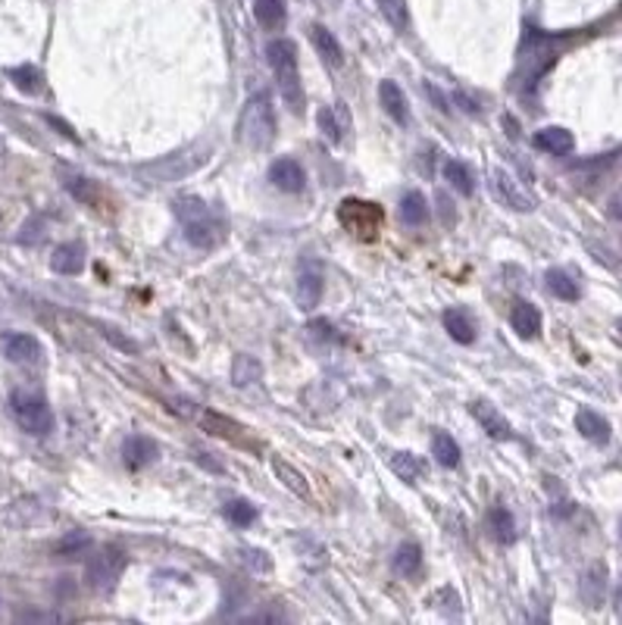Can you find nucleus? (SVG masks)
<instances>
[{"label":"nucleus","mask_w":622,"mask_h":625,"mask_svg":"<svg viewBox=\"0 0 622 625\" xmlns=\"http://www.w3.org/2000/svg\"><path fill=\"white\" fill-rule=\"evenodd\" d=\"M238 560L244 562L254 575H269V572H273V560H269V553L260 551V547H241Z\"/></svg>","instance_id":"35"},{"label":"nucleus","mask_w":622,"mask_h":625,"mask_svg":"<svg viewBox=\"0 0 622 625\" xmlns=\"http://www.w3.org/2000/svg\"><path fill=\"white\" fill-rule=\"evenodd\" d=\"M307 329H310V335L320 338V341H338V332H335V325H331L329 319H313Z\"/></svg>","instance_id":"40"},{"label":"nucleus","mask_w":622,"mask_h":625,"mask_svg":"<svg viewBox=\"0 0 622 625\" xmlns=\"http://www.w3.org/2000/svg\"><path fill=\"white\" fill-rule=\"evenodd\" d=\"M607 213H610V219H619L622 222V191H617L610 197V207H607Z\"/></svg>","instance_id":"42"},{"label":"nucleus","mask_w":622,"mask_h":625,"mask_svg":"<svg viewBox=\"0 0 622 625\" xmlns=\"http://www.w3.org/2000/svg\"><path fill=\"white\" fill-rule=\"evenodd\" d=\"M388 466L394 469V476H400L404 482H416L419 472H423V463H419L413 454H391Z\"/></svg>","instance_id":"33"},{"label":"nucleus","mask_w":622,"mask_h":625,"mask_svg":"<svg viewBox=\"0 0 622 625\" xmlns=\"http://www.w3.org/2000/svg\"><path fill=\"white\" fill-rule=\"evenodd\" d=\"M310 38H313L316 53H320L326 66H331V69L344 66V47L338 44V38L326 29V25H313V29H310Z\"/></svg>","instance_id":"17"},{"label":"nucleus","mask_w":622,"mask_h":625,"mask_svg":"<svg viewBox=\"0 0 622 625\" xmlns=\"http://www.w3.org/2000/svg\"><path fill=\"white\" fill-rule=\"evenodd\" d=\"M548 288L550 294L560 297V301H579V284L576 279H569V273H563V269H550L548 273Z\"/></svg>","instance_id":"30"},{"label":"nucleus","mask_w":622,"mask_h":625,"mask_svg":"<svg viewBox=\"0 0 622 625\" xmlns=\"http://www.w3.org/2000/svg\"><path fill=\"white\" fill-rule=\"evenodd\" d=\"M4 357L19 366H38L44 360V347L34 335L25 332H6L4 335Z\"/></svg>","instance_id":"9"},{"label":"nucleus","mask_w":622,"mask_h":625,"mask_svg":"<svg viewBox=\"0 0 622 625\" xmlns=\"http://www.w3.org/2000/svg\"><path fill=\"white\" fill-rule=\"evenodd\" d=\"M432 454H435V460H438L445 469H454V466L460 463V447H457V441H454L451 435H445V432L435 435Z\"/></svg>","instance_id":"29"},{"label":"nucleus","mask_w":622,"mask_h":625,"mask_svg":"<svg viewBox=\"0 0 622 625\" xmlns=\"http://www.w3.org/2000/svg\"><path fill=\"white\" fill-rule=\"evenodd\" d=\"M510 325H513L516 335L531 341V338L541 335V312L529 301H513V307H510Z\"/></svg>","instance_id":"15"},{"label":"nucleus","mask_w":622,"mask_h":625,"mask_svg":"<svg viewBox=\"0 0 622 625\" xmlns=\"http://www.w3.org/2000/svg\"><path fill=\"white\" fill-rule=\"evenodd\" d=\"M195 460L200 463V466H206V469H213V472H223V466H219V463H213L210 457H204V454H195Z\"/></svg>","instance_id":"43"},{"label":"nucleus","mask_w":622,"mask_h":625,"mask_svg":"<svg viewBox=\"0 0 622 625\" xmlns=\"http://www.w3.org/2000/svg\"><path fill=\"white\" fill-rule=\"evenodd\" d=\"M400 219H404V226H423L428 219V204L426 197L419 191H407L404 200H400Z\"/></svg>","instance_id":"28"},{"label":"nucleus","mask_w":622,"mask_h":625,"mask_svg":"<svg viewBox=\"0 0 622 625\" xmlns=\"http://www.w3.org/2000/svg\"><path fill=\"white\" fill-rule=\"evenodd\" d=\"M6 75L13 79V85L25 94H38L41 91V72L34 66H16V69H6Z\"/></svg>","instance_id":"32"},{"label":"nucleus","mask_w":622,"mask_h":625,"mask_svg":"<svg viewBox=\"0 0 622 625\" xmlns=\"http://www.w3.org/2000/svg\"><path fill=\"white\" fill-rule=\"evenodd\" d=\"M44 235H47L44 219H41V216H32V219L23 226V232H19V245H41V241H44Z\"/></svg>","instance_id":"38"},{"label":"nucleus","mask_w":622,"mask_h":625,"mask_svg":"<svg viewBox=\"0 0 622 625\" xmlns=\"http://www.w3.org/2000/svg\"><path fill=\"white\" fill-rule=\"evenodd\" d=\"M617 329H619V335H622V319H617Z\"/></svg>","instance_id":"45"},{"label":"nucleus","mask_w":622,"mask_h":625,"mask_svg":"<svg viewBox=\"0 0 622 625\" xmlns=\"http://www.w3.org/2000/svg\"><path fill=\"white\" fill-rule=\"evenodd\" d=\"M492 188H494L497 197H501V204L510 207V210H516V213L535 210L538 200L531 197V194L525 191V188L516 182V178L510 176L507 169H501V166H494V169H492Z\"/></svg>","instance_id":"8"},{"label":"nucleus","mask_w":622,"mask_h":625,"mask_svg":"<svg viewBox=\"0 0 622 625\" xmlns=\"http://www.w3.org/2000/svg\"><path fill=\"white\" fill-rule=\"evenodd\" d=\"M225 516H229L232 525L247 529V525H254V519H257V506H254L251 500H232V504L225 506Z\"/></svg>","instance_id":"36"},{"label":"nucleus","mask_w":622,"mask_h":625,"mask_svg":"<svg viewBox=\"0 0 622 625\" xmlns=\"http://www.w3.org/2000/svg\"><path fill=\"white\" fill-rule=\"evenodd\" d=\"M469 413L479 419V426L485 428V432L492 435L494 441H510V438H513V428H510V422L503 419V416L497 413V409L488 404V400H473V404H469Z\"/></svg>","instance_id":"13"},{"label":"nucleus","mask_w":622,"mask_h":625,"mask_svg":"<svg viewBox=\"0 0 622 625\" xmlns=\"http://www.w3.org/2000/svg\"><path fill=\"white\" fill-rule=\"evenodd\" d=\"M51 269L57 275H79L85 269V245L81 241H66L51 254Z\"/></svg>","instance_id":"14"},{"label":"nucleus","mask_w":622,"mask_h":625,"mask_svg":"<svg viewBox=\"0 0 622 625\" xmlns=\"http://www.w3.org/2000/svg\"><path fill=\"white\" fill-rule=\"evenodd\" d=\"M488 529H492L494 541H501V544H513L516 541V519L507 506H492L488 510Z\"/></svg>","instance_id":"20"},{"label":"nucleus","mask_w":622,"mask_h":625,"mask_svg":"<svg viewBox=\"0 0 622 625\" xmlns=\"http://www.w3.org/2000/svg\"><path fill=\"white\" fill-rule=\"evenodd\" d=\"M576 426H579V432H582L594 444H607V441H610V422H607L600 413H594V409H579Z\"/></svg>","instance_id":"19"},{"label":"nucleus","mask_w":622,"mask_h":625,"mask_svg":"<svg viewBox=\"0 0 622 625\" xmlns=\"http://www.w3.org/2000/svg\"><path fill=\"white\" fill-rule=\"evenodd\" d=\"M176 216H178V222H182L185 241L197 250L219 247L225 241V232H229V228H225L223 213L213 210L204 197H195V194L176 200Z\"/></svg>","instance_id":"1"},{"label":"nucleus","mask_w":622,"mask_h":625,"mask_svg":"<svg viewBox=\"0 0 622 625\" xmlns=\"http://www.w3.org/2000/svg\"><path fill=\"white\" fill-rule=\"evenodd\" d=\"M378 10L397 32L410 29V10H407L404 0H378Z\"/></svg>","instance_id":"34"},{"label":"nucleus","mask_w":622,"mask_h":625,"mask_svg":"<svg viewBox=\"0 0 622 625\" xmlns=\"http://www.w3.org/2000/svg\"><path fill=\"white\" fill-rule=\"evenodd\" d=\"M266 60L275 72V85H279V97L294 116L303 113V82L301 69H297V44L292 38H275L266 47Z\"/></svg>","instance_id":"2"},{"label":"nucleus","mask_w":622,"mask_h":625,"mask_svg":"<svg viewBox=\"0 0 622 625\" xmlns=\"http://www.w3.org/2000/svg\"><path fill=\"white\" fill-rule=\"evenodd\" d=\"M157 457H160V447H157V441H150L148 435H131L126 438V444H122V460H126V466L131 472H141L144 466L157 463Z\"/></svg>","instance_id":"11"},{"label":"nucleus","mask_w":622,"mask_h":625,"mask_svg":"<svg viewBox=\"0 0 622 625\" xmlns=\"http://www.w3.org/2000/svg\"><path fill=\"white\" fill-rule=\"evenodd\" d=\"M445 329L457 344H473L475 341V325L463 310H447L445 312Z\"/></svg>","instance_id":"26"},{"label":"nucleus","mask_w":622,"mask_h":625,"mask_svg":"<svg viewBox=\"0 0 622 625\" xmlns=\"http://www.w3.org/2000/svg\"><path fill=\"white\" fill-rule=\"evenodd\" d=\"M391 569H394V575H400V579H416V575L423 572V547L413 544V541L400 544L391 557Z\"/></svg>","instance_id":"18"},{"label":"nucleus","mask_w":622,"mask_h":625,"mask_svg":"<svg viewBox=\"0 0 622 625\" xmlns=\"http://www.w3.org/2000/svg\"><path fill=\"white\" fill-rule=\"evenodd\" d=\"M88 547H91V534H88V532H69L66 538L57 541L53 553H57V557H72V553L88 551Z\"/></svg>","instance_id":"37"},{"label":"nucleus","mask_w":622,"mask_h":625,"mask_svg":"<svg viewBox=\"0 0 622 625\" xmlns=\"http://www.w3.org/2000/svg\"><path fill=\"white\" fill-rule=\"evenodd\" d=\"M263 375V363L257 357H251V353H234L232 360V381L238 388H247L254 385V381H260Z\"/></svg>","instance_id":"23"},{"label":"nucleus","mask_w":622,"mask_h":625,"mask_svg":"<svg viewBox=\"0 0 622 625\" xmlns=\"http://www.w3.org/2000/svg\"><path fill=\"white\" fill-rule=\"evenodd\" d=\"M204 428H206V432H213V435H223V438L238 435V426H234V422H225L223 416L210 413V409L204 413Z\"/></svg>","instance_id":"39"},{"label":"nucleus","mask_w":622,"mask_h":625,"mask_svg":"<svg viewBox=\"0 0 622 625\" xmlns=\"http://www.w3.org/2000/svg\"><path fill=\"white\" fill-rule=\"evenodd\" d=\"M10 413L19 422V428L34 438H44L53 432V409L47 404L44 394L29 391V388H16L10 394Z\"/></svg>","instance_id":"5"},{"label":"nucleus","mask_w":622,"mask_h":625,"mask_svg":"<svg viewBox=\"0 0 622 625\" xmlns=\"http://www.w3.org/2000/svg\"><path fill=\"white\" fill-rule=\"evenodd\" d=\"M423 91H426L428 97H432V101H435V107H438L441 113H451V103H447V97L438 91V85H428V82H426V85H423Z\"/></svg>","instance_id":"41"},{"label":"nucleus","mask_w":622,"mask_h":625,"mask_svg":"<svg viewBox=\"0 0 622 625\" xmlns=\"http://www.w3.org/2000/svg\"><path fill=\"white\" fill-rule=\"evenodd\" d=\"M320 129L331 144H341L344 129H348V110H344V103H338L335 110L331 107L320 110Z\"/></svg>","instance_id":"21"},{"label":"nucleus","mask_w":622,"mask_h":625,"mask_svg":"<svg viewBox=\"0 0 622 625\" xmlns=\"http://www.w3.org/2000/svg\"><path fill=\"white\" fill-rule=\"evenodd\" d=\"M63 188L69 194H72L75 200H81V204H88V207H98V185L91 182L88 176H81V172H66L63 176Z\"/></svg>","instance_id":"25"},{"label":"nucleus","mask_w":622,"mask_h":625,"mask_svg":"<svg viewBox=\"0 0 622 625\" xmlns=\"http://www.w3.org/2000/svg\"><path fill=\"white\" fill-rule=\"evenodd\" d=\"M326 291V273H322L320 260H301L297 266V307L316 310Z\"/></svg>","instance_id":"7"},{"label":"nucleus","mask_w":622,"mask_h":625,"mask_svg":"<svg viewBox=\"0 0 622 625\" xmlns=\"http://www.w3.org/2000/svg\"><path fill=\"white\" fill-rule=\"evenodd\" d=\"M531 144H535L541 154L566 157V154H572V148H576V138H572V131L563 129V125H548V129H538L535 131Z\"/></svg>","instance_id":"12"},{"label":"nucleus","mask_w":622,"mask_h":625,"mask_svg":"<svg viewBox=\"0 0 622 625\" xmlns=\"http://www.w3.org/2000/svg\"><path fill=\"white\" fill-rule=\"evenodd\" d=\"M613 607H617L619 620H622V579L617 582V591H613Z\"/></svg>","instance_id":"44"},{"label":"nucleus","mask_w":622,"mask_h":625,"mask_svg":"<svg viewBox=\"0 0 622 625\" xmlns=\"http://www.w3.org/2000/svg\"><path fill=\"white\" fill-rule=\"evenodd\" d=\"M445 178L451 182V188L457 194H463V197H473L475 178H473V172H469L466 163H460V159H447V163H445Z\"/></svg>","instance_id":"27"},{"label":"nucleus","mask_w":622,"mask_h":625,"mask_svg":"<svg viewBox=\"0 0 622 625\" xmlns=\"http://www.w3.org/2000/svg\"><path fill=\"white\" fill-rule=\"evenodd\" d=\"M126 562L129 560L120 547H103V551H98L91 560H88V569H85L88 585L100 594H110L116 585H120L122 572H126Z\"/></svg>","instance_id":"6"},{"label":"nucleus","mask_w":622,"mask_h":625,"mask_svg":"<svg viewBox=\"0 0 622 625\" xmlns=\"http://www.w3.org/2000/svg\"><path fill=\"white\" fill-rule=\"evenodd\" d=\"M275 138V103L269 91H254L238 116V141L251 150L269 148Z\"/></svg>","instance_id":"4"},{"label":"nucleus","mask_w":622,"mask_h":625,"mask_svg":"<svg viewBox=\"0 0 622 625\" xmlns=\"http://www.w3.org/2000/svg\"><path fill=\"white\" fill-rule=\"evenodd\" d=\"M285 0H254V19L263 25V29H279V25H285Z\"/></svg>","instance_id":"22"},{"label":"nucleus","mask_w":622,"mask_h":625,"mask_svg":"<svg viewBox=\"0 0 622 625\" xmlns=\"http://www.w3.org/2000/svg\"><path fill=\"white\" fill-rule=\"evenodd\" d=\"M273 469H275V476H279L282 482H285L297 497H307V495H310L307 482H303V476L292 466V463H285V460H279V457H275V460H273Z\"/></svg>","instance_id":"31"},{"label":"nucleus","mask_w":622,"mask_h":625,"mask_svg":"<svg viewBox=\"0 0 622 625\" xmlns=\"http://www.w3.org/2000/svg\"><path fill=\"white\" fill-rule=\"evenodd\" d=\"M213 157V144L210 141H197L188 148L176 150V154H166L160 159H150V163L138 166V176L144 182H182V178L195 176L197 169H204L206 159Z\"/></svg>","instance_id":"3"},{"label":"nucleus","mask_w":622,"mask_h":625,"mask_svg":"<svg viewBox=\"0 0 622 625\" xmlns=\"http://www.w3.org/2000/svg\"><path fill=\"white\" fill-rule=\"evenodd\" d=\"M269 185L279 188V191H285V194H297L307 185V172H303V166L297 163V159L282 157L269 166Z\"/></svg>","instance_id":"10"},{"label":"nucleus","mask_w":622,"mask_h":625,"mask_svg":"<svg viewBox=\"0 0 622 625\" xmlns=\"http://www.w3.org/2000/svg\"><path fill=\"white\" fill-rule=\"evenodd\" d=\"M378 103H382V110L397 125H410V103H407V97H404V91H400L397 82L385 79L382 85H378Z\"/></svg>","instance_id":"16"},{"label":"nucleus","mask_w":622,"mask_h":625,"mask_svg":"<svg viewBox=\"0 0 622 625\" xmlns=\"http://www.w3.org/2000/svg\"><path fill=\"white\" fill-rule=\"evenodd\" d=\"M604 588H607V566L594 562L582 579V597L589 601V607H600L604 603Z\"/></svg>","instance_id":"24"}]
</instances>
